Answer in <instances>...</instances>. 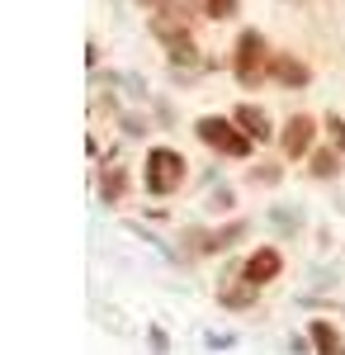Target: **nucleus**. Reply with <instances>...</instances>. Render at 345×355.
<instances>
[{
    "mask_svg": "<svg viewBox=\"0 0 345 355\" xmlns=\"http://www.w3.org/2000/svg\"><path fill=\"white\" fill-rule=\"evenodd\" d=\"M279 270H284V256H279L274 246H260V251L241 266V279H246V284H256V289H265L269 279H279Z\"/></svg>",
    "mask_w": 345,
    "mask_h": 355,
    "instance_id": "5",
    "label": "nucleus"
},
{
    "mask_svg": "<svg viewBox=\"0 0 345 355\" xmlns=\"http://www.w3.org/2000/svg\"><path fill=\"white\" fill-rule=\"evenodd\" d=\"M312 137H317V123H312L308 114H293L289 123H284V133H279V142H284L289 157H303V152L312 147Z\"/></svg>",
    "mask_w": 345,
    "mask_h": 355,
    "instance_id": "6",
    "label": "nucleus"
},
{
    "mask_svg": "<svg viewBox=\"0 0 345 355\" xmlns=\"http://www.w3.org/2000/svg\"><path fill=\"white\" fill-rule=\"evenodd\" d=\"M341 313H345V308H341Z\"/></svg>",
    "mask_w": 345,
    "mask_h": 355,
    "instance_id": "21",
    "label": "nucleus"
},
{
    "mask_svg": "<svg viewBox=\"0 0 345 355\" xmlns=\"http://www.w3.org/2000/svg\"><path fill=\"white\" fill-rule=\"evenodd\" d=\"M336 171H341V166H336V152H317V157H312V175L326 180V175H336Z\"/></svg>",
    "mask_w": 345,
    "mask_h": 355,
    "instance_id": "14",
    "label": "nucleus"
},
{
    "mask_svg": "<svg viewBox=\"0 0 345 355\" xmlns=\"http://www.w3.org/2000/svg\"><path fill=\"white\" fill-rule=\"evenodd\" d=\"M269 76H274L279 85H289V90H303V85L312 81V71H308L298 57H289V53H274V57H269Z\"/></svg>",
    "mask_w": 345,
    "mask_h": 355,
    "instance_id": "8",
    "label": "nucleus"
},
{
    "mask_svg": "<svg viewBox=\"0 0 345 355\" xmlns=\"http://www.w3.org/2000/svg\"><path fill=\"white\" fill-rule=\"evenodd\" d=\"M123 185H128L123 166H114V162H109L105 171H100V194H105V204H118V199H123Z\"/></svg>",
    "mask_w": 345,
    "mask_h": 355,
    "instance_id": "10",
    "label": "nucleus"
},
{
    "mask_svg": "<svg viewBox=\"0 0 345 355\" xmlns=\"http://www.w3.org/2000/svg\"><path fill=\"white\" fill-rule=\"evenodd\" d=\"M232 119H237V128L251 137V142H269V137H274V123H269V114L260 110V105H237Z\"/></svg>",
    "mask_w": 345,
    "mask_h": 355,
    "instance_id": "7",
    "label": "nucleus"
},
{
    "mask_svg": "<svg viewBox=\"0 0 345 355\" xmlns=\"http://www.w3.org/2000/svg\"><path fill=\"white\" fill-rule=\"evenodd\" d=\"M232 204H237V194H232V190H218L209 209H232Z\"/></svg>",
    "mask_w": 345,
    "mask_h": 355,
    "instance_id": "19",
    "label": "nucleus"
},
{
    "mask_svg": "<svg viewBox=\"0 0 345 355\" xmlns=\"http://www.w3.org/2000/svg\"><path fill=\"white\" fill-rule=\"evenodd\" d=\"M274 223H279V227H298L303 218H298V214H289V209H274Z\"/></svg>",
    "mask_w": 345,
    "mask_h": 355,
    "instance_id": "20",
    "label": "nucleus"
},
{
    "mask_svg": "<svg viewBox=\"0 0 345 355\" xmlns=\"http://www.w3.org/2000/svg\"><path fill=\"white\" fill-rule=\"evenodd\" d=\"M326 133H331V147L345 157V119H341V114H331V119H326Z\"/></svg>",
    "mask_w": 345,
    "mask_h": 355,
    "instance_id": "15",
    "label": "nucleus"
},
{
    "mask_svg": "<svg viewBox=\"0 0 345 355\" xmlns=\"http://www.w3.org/2000/svg\"><path fill=\"white\" fill-rule=\"evenodd\" d=\"M147 341H152V351H157V355H166V351H170V336H166L161 327H152V331H147Z\"/></svg>",
    "mask_w": 345,
    "mask_h": 355,
    "instance_id": "17",
    "label": "nucleus"
},
{
    "mask_svg": "<svg viewBox=\"0 0 345 355\" xmlns=\"http://www.w3.org/2000/svg\"><path fill=\"white\" fill-rule=\"evenodd\" d=\"M241 232H246V223H232V227H222V232H213V251H232Z\"/></svg>",
    "mask_w": 345,
    "mask_h": 355,
    "instance_id": "13",
    "label": "nucleus"
},
{
    "mask_svg": "<svg viewBox=\"0 0 345 355\" xmlns=\"http://www.w3.org/2000/svg\"><path fill=\"white\" fill-rule=\"evenodd\" d=\"M152 38H157L161 48L170 53V62L175 67H194V57H199V48H194V33H189V24L185 19H175V15H157L152 19Z\"/></svg>",
    "mask_w": 345,
    "mask_h": 355,
    "instance_id": "4",
    "label": "nucleus"
},
{
    "mask_svg": "<svg viewBox=\"0 0 345 355\" xmlns=\"http://www.w3.org/2000/svg\"><path fill=\"white\" fill-rule=\"evenodd\" d=\"M189 175V162L175 152V147H152L147 162H142V180L152 194H175Z\"/></svg>",
    "mask_w": 345,
    "mask_h": 355,
    "instance_id": "1",
    "label": "nucleus"
},
{
    "mask_svg": "<svg viewBox=\"0 0 345 355\" xmlns=\"http://www.w3.org/2000/svg\"><path fill=\"white\" fill-rule=\"evenodd\" d=\"M269 48H265V33H256V28H246L237 38V48H232V76L241 85H260L269 76Z\"/></svg>",
    "mask_w": 345,
    "mask_h": 355,
    "instance_id": "2",
    "label": "nucleus"
},
{
    "mask_svg": "<svg viewBox=\"0 0 345 355\" xmlns=\"http://www.w3.org/2000/svg\"><path fill=\"white\" fill-rule=\"evenodd\" d=\"M241 0H204V15L209 19H237Z\"/></svg>",
    "mask_w": 345,
    "mask_h": 355,
    "instance_id": "12",
    "label": "nucleus"
},
{
    "mask_svg": "<svg viewBox=\"0 0 345 355\" xmlns=\"http://www.w3.org/2000/svg\"><path fill=\"white\" fill-rule=\"evenodd\" d=\"M218 299L227 303V308H251V303H256V284H246V279H241V284H222Z\"/></svg>",
    "mask_w": 345,
    "mask_h": 355,
    "instance_id": "11",
    "label": "nucleus"
},
{
    "mask_svg": "<svg viewBox=\"0 0 345 355\" xmlns=\"http://www.w3.org/2000/svg\"><path fill=\"white\" fill-rule=\"evenodd\" d=\"M308 336H312V346H317V355H341L336 327H331L326 318H317V322H308Z\"/></svg>",
    "mask_w": 345,
    "mask_h": 355,
    "instance_id": "9",
    "label": "nucleus"
},
{
    "mask_svg": "<svg viewBox=\"0 0 345 355\" xmlns=\"http://www.w3.org/2000/svg\"><path fill=\"white\" fill-rule=\"evenodd\" d=\"M251 175H256V180H260V185H274V180H279V166H256V171H251Z\"/></svg>",
    "mask_w": 345,
    "mask_h": 355,
    "instance_id": "18",
    "label": "nucleus"
},
{
    "mask_svg": "<svg viewBox=\"0 0 345 355\" xmlns=\"http://www.w3.org/2000/svg\"><path fill=\"white\" fill-rule=\"evenodd\" d=\"M194 133H199V142H209L213 152H222V157H251V137L237 128V119H218V114H209V119H199L194 123Z\"/></svg>",
    "mask_w": 345,
    "mask_h": 355,
    "instance_id": "3",
    "label": "nucleus"
},
{
    "mask_svg": "<svg viewBox=\"0 0 345 355\" xmlns=\"http://www.w3.org/2000/svg\"><path fill=\"white\" fill-rule=\"evenodd\" d=\"M123 133H128V137H142V133H147V119H137V114H123Z\"/></svg>",
    "mask_w": 345,
    "mask_h": 355,
    "instance_id": "16",
    "label": "nucleus"
}]
</instances>
